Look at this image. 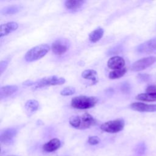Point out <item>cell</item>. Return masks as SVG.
Here are the masks:
<instances>
[{
    "mask_svg": "<svg viewBox=\"0 0 156 156\" xmlns=\"http://www.w3.org/2000/svg\"><path fill=\"white\" fill-rule=\"evenodd\" d=\"M82 77L85 79L90 80L92 84H95L98 82L97 72L94 69H86L82 73Z\"/></svg>",
    "mask_w": 156,
    "mask_h": 156,
    "instance_id": "16",
    "label": "cell"
},
{
    "mask_svg": "<svg viewBox=\"0 0 156 156\" xmlns=\"http://www.w3.org/2000/svg\"><path fill=\"white\" fill-rule=\"evenodd\" d=\"M65 82V79L63 77H58L55 76H52L47 77H43L39 79L34 85V88L37 89L42 87H45L51 85H62Z\"/></svg>",
    "mask_w": 156,
    "mask_h": 156,
    "instance_id": "3",
    "label": "cell"
},
{
    "mask_svg": "<svg viewBox=\"0 0 156 156\" xmlns=\"http://www.w3.org/2000/svg\"><path fill=\"white\" fill-rule=\"evenodd\" d=\"M68 43L66 40H57L52 43L51 49L55 55H60L65 54L68 49Z\"/></svg>",
    "mask_w": 156,
    "mask_h": 156,
    "instance_id": "6",
    "label": "cell"
},
{
    "mask_svg": "<svg viewBox=\"0 0 156 156\" xmlns=\"http://www.w3.org/2000/svg\"><path fill=\"white\" fill-rule=\"evenodd\" d=\"M124 121L122 119H116L102 124L100 128L108 133H117L121 131L124 127Z\"/></svg>",
    "mask_w": 156,
    "mask_h": 156,
    "instance_id": "4",
    "label": "cell"
},
{
    "mask_svg": "<svg viewBox=\"0 0 156 156\" xmlns=\"http://www.w3.org/2000/svg\"><path fill=\"white\" fill-rule=\"evenodd\" d=\"M129 86L127 83H123L122 85L121 86V90L123 91V92H127L129 90Z\"/></svg>",
    "mask_w": 156,
    "mask_h": 156,
    "instance_id": "28",
    "label": "cell"
},
{
    "mask_svg": "<svg viewBox=\"0 0 156 156\" xmlns=\"http://www.w3.org/2000/svg\"><path fill=\"white\" fill-rule=\"evenodd\" d=\"M69 124L74 128L79 129L80 126V116L78 115L72 116L69 120Z\"/></svg>",
    "mask_w": 156,
    "mask_h": 156,
    "instance_id": "22",
    "label": "cell"
},
{
    "mask_svg": "<svg viewBox=\"0 0 156 156\" xmlns=\"http://www.w3.org/2000/svg\"><path fill=\"white\" fill-rule=\"evenodd\" d=\"M156 62V57L150 56L140 59L133 63L131 69L133 71H140L149 67Z\"/></svg>",
    "mask_w": 156,
    "mask_h": 156,
    "instance_id": "5",
    "label": "cell"
},
{
    "mask_svg": "<svg viewBox=\"0 0 156 156\" xmlns=\"http://www.w3.org/2000/svg\"><path fill=\"white\" fill-rule=\"evenodd\" d=\"M50 47L47 44L36 46L29 50L24 57L26 62H32L43 57L49 51Z\"/></svg>",
    "mask_w": 156,
    "mask_h": 156,
    "instance_id": "2",
    "label": "cell"
},
{
    "mask_svg": "<svg viewBox=\"0 0 156 156\" xmlns=\"http://www.w3.org/2000/svg\"><path fill=\"white\" fill-rule=\"evenodd\" d=\"M18 27V24L16 22H8L7 23L1 25V32L0 36L2 37L3 36L7 35L11 32L16 30Z\"/></svg>",
    "mask_w": 156,
    "mask_h": 156,
    "instance_id": "11",
    "label": "cell"
},
{
    "mask_svg": "<svg viewBox=\"0 0 156 156\" xmlns=\"http://www.w3.org/2000/svg\"><path fill=\"white\" fill-rule=\"evenodd\" d=\"M104 29L102 27H98L89 34V40L92 43L98 41L104 35Z\"/></svg>",
    "mask_w": 156,
    "mask_h": 156,
    "instance_id": "17",
    "label": "cell"
},
{
    "mask_svg": "<svg viewBox=\"0 0 156 156\" xmlns=\"http://www.w3.org/2000/svg\"><path fill=\"white\" fill-rule=\"evenodd\" d=\"M126 71H127V69L126 67H124L122 69L113 70L109 73L108 77L111 79H119V78L122 77L126 74Z\"/></svg>",
    "mask_w": 156,
    "mask_h": 156,
    "instance_id": "21",
    "label": "cell"
},
{
    "mask_svg": "<svg viewBox=\"0 0 156 156\" xmlns=\"http://www.w3.org/2000/svg\"><path fill=\"white\" fill-rule=\"evenodd\" d=\"M38 107L39 104L38 101L34 99L28 100L24 105V109L28 116L33 115L38 109Z\"/></svg>",
    "mask_w": 156,
    "mask_h": 156,
    "instance_id": "13",
    "label": "cell"
},
{
    "mask_svg": "<svg viewBox=\"0 0 156 156\" xmlns=\"http://www.w3.org/2000/svg\"><path fill=\"white\" fill-rule=\"evenodd\" d=\"M146 91L148 93H156V85L148 86Z\"/></svg>",
    "mask_w": 156,
    "mask_h": 156,
    "instance_id": "26",
    "label": "cell"
},
{
    "mask_svg": "<svg viewBox=\"0 0 156 156\" xmlns=\"http://www.w3.org/2000/svg\"><path fill=\"white\" fill-rule=\"evenodd\" d=\"M16 133V130L13 128L5 129L4 131H3L1 133V135L0 139H1V143H3L4 144L10 143L12 140L13 138L15 136Z\"/></svg>",
    "mask_w": 156,
    "mask_h": 156,
    "instance_id": "12",
    "label": "cell"
},
{
    "mask_svg": "<svg viewBox=\"0 0 156 156\" xmlns=\"http://www.w3.org/2000/svg\"><path fill=\"white\" fill-rule=\"evenodd\" d=\"M137 52L140 53L149 54L156 51V38L151 39L140 44L136 48Z\"/></svg>",
    "mask_w": 156,
    "mask_h": 156,
    "instance_id": "7",
    "label": "cell"
},
{
    "mask_svg": "<svg viewBox=\"0 0 156 156\" xmlns=\"http://www.w3.org/2000/svg\"><path fill=\"white\" fill-rule=\"evenodd\" d=\"M84 2V1H66L65 2V6L67 9L76 10L80 9Z\"/></svg>",
    "mask_w": 156,
    "mask_h": 156,
    "instance_id": "18",
    "label": "cell"
},
{
    "mask_svg": "<svg viewBox=\"0 0 156 156\" xmlns=\"http://www.w3.org/2000/svg\"><path fill=\"white\" fill-rule=\"evenodd\" d=\"M100 138L97 136H91L88 138V142L91 145H96L100 143Z\"/></svg>",
    "mask_w": 156,
    "mask_h": 156,
    "instance_id": "24",
    "label": "cell"
},
{
    "mask_svg": "<svg viewBox=\"0 0 156 156\" xmlns=\"http://www.w3.org/2000/svg\"><path fill=\"white\" fill-rule=\"evenodd\" d=\"M80 116V126L79 129H85L94 126L96 123V119L89 113H85Z\"/></svg>",
    "mask_w": 156,
    "mask_h": 156,
    "instance_id": "10",
    "label": "cell"
},
{
    "mask_svg": "<svg viewBox=\"0 0 156 156\" xmlns=\"http://www.w3.org/2000/svg\"><path fill=\"white\" fill-rule=\"evenodd\" d=\"M35 83L34 82L30 80H28L25 81L24 82H23V85H26V86H31V85H34Z\"/></svg>",
    "mask_w": 156,
    "mask_h": 156,
    "instance_id": "29",
    "label": "cell"
},
{
    "mask_svg": "<svg viewBox=\"0 0 156 156\" xmlns=\"http://www.w3.org/2000/svg\"><path fill=\"white\" fill-rule=\"evenodd\" d=\"M130 108L133 110L141 112H156V104H147L143 102H133L130 105Z\"/></svg>",
    "mask_w": 156,
    "mask_h": 156,
    "instance_id": "8",
    "label": "cell"
},
{
    "mask_svg": "<svg viewBox=\"0 0 156 156\" xmlns=\"http://www.w3.org/2000/svg\"><path fill=\"white\" fill-rule=\"evenodd\" d=\"M8 65V62L7 60H2L0 63V73L2 74L4 71L6 69Z\"/></svg>",
    "mask_w": 156,
    "mask_h": 156,
    "instance_id": "25",
    "label": "cell"
},
{
    "mask_svg": "<svg viewBox=\"0 0 156 156\" xmlns=\"http://www.w3.org/2000/svg\"><path fill=\"white\" fill-rule=\"evenodd\" d=\"M135 98L142 101H156V93H141L137 95Z\"/></svg>",
    "mask_w": 156,
    "mask_h": 156,
    "instance_id": "19",
    "label": "cell"
},
{
    "mask_svg": "<svg viewBox=\"0 0 156 156\" xmlns=\"http://www.w3.org/2000/svg\"><path fill=\"white\" fill-rule=\"evenodd\" d=\"M149 75H147V74H140L139 75H138V78H139V79H140V80H143V81H145V80H147L148 79H149Z\"/></svg>",
    "mask_w": 156,
    "mask_h": 156,
    "instance_id": "27",
    "label": "cell"
},
{
    "mask_svg": "<svg viewBox=\"0 0 156 156\" xmlns=\"http://www.w3.org/2000/svg\"><path fill=\"white\" fill-rule=\"evenodd\" d=\"M76 91V89L74 87H68L63 89L60 91V94L62 96H71Z\"/></svg>",
    "mask_w": 156,
    "mask_h": 156,
    "instance_id": "23",
    "label": "cell"
},
{
    "mask_svg": "<svg viewBox=\"0 0 156 156\" xmlns=\"http://www.w3.org/2000/svg\"><path fill=\"white\" fill-rule=\"evenodd\" d=\"M60 141L58 138H53L45 143L43 146V149L46 152H51L58 149L60 147Z\"/></svg>",
    "mask_w": 156,
    "mask_h": 156,
    "instance_id": "15",
    "label": "cell"
},
{
    "mask_svg": "<svg viewBox=\"0 0 156 156\" xmlns=\"http://www.w3.org/2000/svg\"><path fill=\"white\" fill-rule=\"evenodd\" d=\"M18 88L16 85H6L1 87L0 88V98L1 99L7 98L18 90Z\"/></svg>",
    "mask_w": 156,
    "mask_h": 156,
    "instance_id": "14",
    "label": "cell"
},
{
    "mask_svg": "<svg viewBox=\"0 0 156 156\" xmlns=\"http://www.w3.org/2000/svg\"><path fill=\"white\" fill-rule=\"evenodd\" d=\"M21 9V7L16 5H9L5 7V8L2 9L1 11V13L3 15H12L17 13Z\"/></svg>",
    "mask_w": 156,
    "mask_h": 156,
    "instance_id": "20",
    "label": "cell"
},
{
    "mask_svg": "<svg viewBox=\"0 0 156 156\" xmlns=\"http://www.w3.org/2000/svg\"><path fill=\"white\" fill-rule=\"evenodd\" d=\"M98 103V99L94 96H79L74 97L71 99V105L76 109H88L96 105Z\"/></svg>",
    "mask_w": 156,
    "mask_h": 156,
    "instance_id": "1",
    "label": "cell"
},
{
    "mask_svg": "<svg viewBox=\"0 0 156 156\" xmlns=\"http://www.w3.org/2000/svg\"><path fill=\"white\" fill-rule=\"evenodd\" d=\"M108 67L112 69H119L124 68L125 60L119 56H114L111 57L107 62Z\"/></svg>",
    "mask_w": 156,
    "mask_h": 156,
    "instance_id": "9",
    "label": "cell"
}]
</instances>
